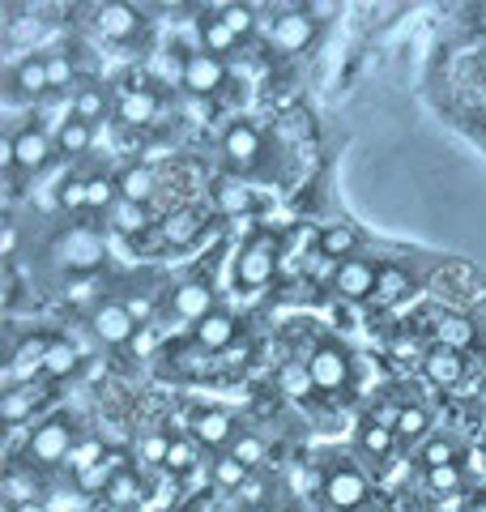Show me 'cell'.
Returning <instances> with one entry per match:
<instances>
[{
  "instance_id": "obj_1",
  "label": "cell",
  "mask_w": 486,
  "mask_h": 512,
  "mask_svg": "<svg viewBox=\"0 0 486 512\" xmlns=\"http://www.w3.org/2000/svg\"><path fill=\"white\" fill-rule=\"evenodd\" d=\"M282 269V252L273 235H252L235 256V286L243 291H261V286Z\"/></svg>"
},
{
  "instance_id": "obj_13",
  "label": "cell",
  "mask_w": 486,
  "mask_h": 512,
  "mask_svg": "<svg viewBox=\"0 0 486 512\" xmlns=\"http://www.w3.org/2000/svg\"><path fill=\"white\" fill-rule=\"evenodd\" d=\"M43 94H52L47 56H22L9 69V103H18V99H43Z\"/></svg>"
},
{
  "instance_id": "obj_45",
  "label": "cell",
  "mask_w": 486,
  "mask_h": 512,
  "mask_svg": "<svg viewBox=\"0 0 486 512\" xmlns=\"http://www.w3.org/2000/svg\"><path fill=\"white\" fill-rule=\"evenodd\" d=\"M64 295H69L73 303L90 299V295H94V278H90V274H86V278H73V286H69V291H64Z\"/></svg>"
},
{
  "instance_id": "obj_41",
  "label": "cell",
  "mask_w": 486,
  "mask_h": 512,
  "mask_svg": "<svg viewBox=\"0 0 486 512\" xmlns=\"http://www.w3.org/2000/svg\"><path fill=\"white\" fill-rule=\"evenodd\" d=\"M461 483H465V478H461V466L427 470V487H431L435 495H440V500H444V495H457V491H461Z\"/></svg>"
},
{
  "instance_id": "obj_39",
  "label": "cell",
  "mask_w": 486,
  "mask_h": 512,
  "mask_svg": "<svg viewBox=\"0 0 486 512\" xmlns=\"http://www.w3.org/2000/svg\"><path fill=\"white\" fill-rule=\"evenodd\" d=\"M265 453H269V444L261 440V436H252V431H243V436L231 444V457L235 461H243V466H261V461H265Z\"/></svg>"
},
{
  "instance_id": "obj_47",
  "label": "cell",
  "mask_w": 486,
  "mask_h": 512,
  "mask_svg": "<svg viewBox=\"0 0 486 512\" xmlns=\"http://www.w3.org/2000/svg\"><path fill=\"white\" fill-rule=\"evenodd\" d=\"M435 512H465V495L457 491V495H444L440 504H435Z\"/></svg>"
},
{
  "instance_id": "obj_25",
  "label": "cell",
  "mask_w": 486,
  "mask_h": 512,
  "mask_svg": "<svg viewBox=\"0 0 486 512\" xmlns=\"http://www.w3.org/2000/svg\"><path fill=\"white\" fill-rule=\"evenodd\" d=\"M278 389L286 397H295V402H303L307 393L316 389V380H312V367H307V359H286L278 367Z\"/></svg>"
},
{
  "instance_id": "obj_43",
  "label": "cell",
  "mask_w": 486,
  "mask_h": 512,
  "mask_svg": "<svg viewBox=\"0 0 486 512\" xmlns=\"http://www.w3.org/2000/svg\"><path fill=\"white\" fill-rule=\"evenodd\" d=\"M47 77H52V90L73 86V60L64 52H52V56H47Z\"/></svg>"
},
{
  "instance_id": "obj_20",
  "label": "cell",
  "mask_w": 486,
  "mask_h": 512,
  "mask_svg": "<svg viewBox=\"0 0 486 512\" xmlns=\"http://www.w3.org/2000/svg\"><path fill=\"white\" fill-rule=\"evenodd\" d=\"M205 227V210H197V205H184V210H175L162 218V244L167 248H188L192 239L201 235Z\"/></svg>"
},
{
  "instance_id": "obj_11",
  "label": "cell",
  "mask_w": 486,
  "mask_h": 512,
  "mask_svg": "<svg viewBox=\"0 0 486 512\" xmlns=\"http://www.w3.org/2000/svg\"><path fill=\"white\" fill-rule=\"evenodd\" d=\"M239 436H243V431H239V423H235L231 410L205 406V410L192 414V440L205 444V448H231Z\"/></svg>"
},
{
  "instance_id": "obj_32",
  "label": "cell",
  "mask_w": 486,
  "mask_h": 512,
  "mask_svg": "<svg viewBox=\"0 0 486 512\" xmlns=\"http://www.w3.org/2000/svg\"><path fill=\"white\" fill-rule=\"evenodd\" d=\"M56 205L64 214H77V210H86L90 205V180H81V175H64L60 188H56Z\"/></svg>"
},
{
  "instance_id": "obj_17",
  "label": "cell",
  "mask_w": 486,
  "mask_h": 512,
  "mask_svg": "<svg viewBox=\"0 0 486 512\" xmlns=\"http://www.w3.org/2000/svg\"><path fill=\"white\" fill-rule=\"evenodd\" d=\"M414 286H418V278L410 274L405 265H380V282H376V295H371V308H397L401 299H410L414 295Z\"/></svg>"
},
{
  "instance_id": "obj_8",
  "label": "cell",
  "mask_w": 486,
  "mask_h": 512,
  "mask_svg": "<svg viewBox=\"0 0 486 512\" xmlns=\"http://www.w3.org/2000/svg\"><path fill=\"white\" fill-rule=\"evenodd\" d=\"M9 133H13V154H18V171L39 175L47 167V158L56 154V137H47V128L39 120H30L22 128H9Z\"/></svg>"
},
{
  "instance_id": "obj_50",
  "label": "cell",
  "mask_w": 486,
  "mask_h": 512,
  "mask_svg": "<svg viewBox=\"0 0 486 512\" xmlns=\"http://www.w3.org/2000/svg\"><path fill=\"white\" fill-rule=\"evenodd\" d=\"M474 512H486V500H482V504H478V508H474Z\"/></svg>"
},
{
  "instance_id": "obj_38",
  "label": "cell",
  "mask_w": 486,
  "mask_h": 512,
  "mask_svg": "<svg viewBox=\"0 0 486 512\" xmlns=\"http://www.w3.org/2000/svg\"><path fill=\"white\" fill-rule=\"evenodd\" d=\"M214 483H218V487H226V491H239L243 483H248V466H243V461H235L231 453H226V457H218V461H214Z\"/></svg>"
},
{
  "instance_id": "obj_34",
  "label": "cell",
  "mask_w": 486,
  "mask_h": 512,
  "mask_svg": "<svg viewBox=\"0 0 486 512\" xmlns=\"http://www.w3.org/2000/svg\"><path fill=\"white\" fill-rule=\"evenodd\" d=\"M103 495H107V504H111V508H137V504H141V483H137V474H133V470H124Z\"/></svg>"
},
{
  "instance_id": "obj_49",
  "label": "cell",
  "mask_w": 486,
  "mask_h": 512,
  "mask_svg": "<svg viewBox=\"0 0 486 512\" xmlns=\"http://www.w3.org/2000/svg\"><path fill=\"white\" fill-rule=\"evenodd\" d=\"M248 512H273V508H269V504H256V508H248Z\"/></svg>"
},
{
  "instance_id": "obj_46",
  "label": "cell",
  "mask_w": 486,
  "mask_h": 512,
  "mask_svg": "<svg viewBox=\"0 0 486 512\" xmlns=\"http://www.w3.org/2000/svg\"><path fill=\"white\" fill-rule=\"evenodd\" d=\"M0 252H5V256L18 252V227H13V222H5V239H0Z\"/></svg>"
},
{
  "instance_id": "obj_6",
  "label": "cell",
  "mask_w": 486,
  "mask_h": 512,
  "mask_svg": "<svg viewBox=\"0 0 486 512\" xmlns=\"http://www.w3.org/2000/svg\"><path fill=\"white\" fill-rule=\"evenodd\" d=\"M376 282H380V265L371 261V256H350V261L337 265L333 291L342 295L346 303H371V295H376Z\"/></svg>"
},
{
  "instance_id": "obj_15",
  "label": "cell",
  "mask_w": 486,
  "mask_h": 512,
  "mask_svg": "<svg viewBox=\"0 0 486 512\" xmlns=\"http://www.w3.org/2000/svg\"><path fill=\"white\" fill-rule=\"evenodd\" d=\"M94 30L111 43H133L141 35V9L133 5H99L94 9Z\"/></svg>"
},
{
  "instance_id": "obj_18",
  "label": "cell",
  "mask_w": 486,
  "mask_h": 512,
  "mask_svg": "<svg viewBox=\"0 0 486 512\" xmlns=\"http://www.w3.org/2000/svg\"><path fill=\"white\" fill-rule=\"evenodd\" d=\"M423 372L431 384H440V389H452V384H461L465 376V355L452 346H431L423 355Z\"/></svg>"
},
{
  "instance_id": "obj_27",
  "label": "cell",
  "mask_w": 486,
  "mask_h": 512,
  "mask_svg": "<svg viewBox=\"0 0 486 512\" xmlns=\"http://www.w3.org/2000/svg\"><path fill=\"white\" fill-rule=\"evenodd\" d=\"M469 342H474V325H469L465 316H457V312H444L440 320H435V346L465 350Z\"/></svg>"
},
{
  "instance_id": "obj_24",
  "label": "cell",
  "mask_w": 486,
  "mask_h": 512,
  "mask_svg": "<svg viewBox=\"0 0 486 512\" xmlns=\"http://www.w3.org/2000/svg\"><path fill=\"white\" fill-rule=\"evenodd\" d=\"M316 248L329 256V261H350L354 248H359V235H354V227H346V222H333V227H324L320 239H316Z\"/></svg>"
},
{
  "instance_id": "obj_4",
  "label": "cell",
  "mask_w": 486,
  "mask_h": 512,
  "mask_svg": "<svg viewBox=\"0 0 486 512\" xmlns=\"http://www.w3.org/2000/svg\"><path fill=\"white\" fill-rule=\"evenodd\" d=\"M103 256H107L103 235L90 231V227H73V231L56 244V261L69 269V274H81V278L94 274V269L103 265Z\"/></svg>"
},
{
  "instance_id": "obj_12",
  "label": "cell",
  "mask_w": 486,
  "mask_h": 512,
  "mask_svg": "<svg viewBox=\"0 0 486 512\" xmlns=\"http://www.w3.org/2000/svg\"><path fill=\"white\" fill-rule=\"evenodd\" d=\"M90 329H94V338L107 342V346H124V342H133L137 338V320L133 312L124 308V303H99V308L90 312Z\"/></svg>"
},
{
  "instance_id": "obj_42",
  "label": "cell",
  "mask_w": 486,
  "mask_h": 512,
  "mask_svg": "<svg viewBox=\"0 0 486 512\" xmlns=\"http://www.w3.org/2000/svg\"><path fill=\"white\" fill-rule=\"evenodd\" d=\"M427 410L423 406H405L401 410V423H397V436L401 440H418V436H423V431H427Z\"/></svg>"
},
{
  "instance_id": "obj_22",
  "label": "cell",
  "mask_w": 486,
  "mask_h": 512,
  "mask_svg": "<svg viewBox=\"0 0 486 512\" xmlns=\"http://www.w3.org/2000/svg\"><path fill=\"white\" fill-rule=\"evenodd\" d=\"M39 402H43V389H39V384H18V389L0 393V414H5L9 427H18V423H26L30 414H35Z\"/></svg>"
},
{
  "instance_id": "obj_7",
  "label": "cell",
  "mask_w": 486,
  "mask_h": 512,
  "mask_svg": "<svg viewBox=\"0 0 486 512\" xmlns=\"http://www.w3.org/2000/svg\"><path fill=\"white\" fill-rule=\"evenodd\" d=\"M307 367H312V380L320 393H342L350 384V355L333 338H324L312 355H307Z\"/></svg>"
},
{
  "instance_id": "obj_23",
  "label": "cell",
  "mask_w": 486,
  "mask_h": 512,
  "mask_svg": "<svg viewBox=\"0 0 486 512\" xmlns=\"http://www.w3.org/2000/svg\"><path fill=\"white\" fill-rule=\"evenodd\" d=\"M90 141H94V124L77 120V116L60 120V128H56V154L60 158H81L90 150Z\"/></svg>"
},
{
  "instance_id": "obj_31",
  "label": "cell",
  "mask_w": 486,
  "mask_h": 512,
  "mask_svg": "<svg viewBox=\"0 0 486 512\" xmlns=\"http://www.w3.org/2000/svg\"><path fill=\"white\" fill-rule=\"evenodd\" d=\"M393 440H397V431H388V427L371 423V419L359 427V448L367 457H376V461H384L388 453H393Z\"/></svg>"
},
{
  "instance_id": "obj_19",
  "label": "cell",
  "mask_w": 486,
  "mask_h": 512,
  "mask_svg": "<svg viewBox=\"0 0 486 512\" xmlns=\"http://www.w3.org/2000/svg\"><path fill=\"white\" fill-rule=\"evenodd\" d=\"M235 329H239L235 312L214 308V312H209V316L201 320V325H192V342H197L201 350H222V346H231Z\"/></svg>"
},
{
  "instance_id": "obj_9",
  "label": "cell",
  "mask_w": 486,
  "mask_h": 512,
  "mask_svg": "<svg viewBox=\"0 0 486 512\" xmlns=\"http://www.w3.org/2000/svg\"><path fill=\"white\" fill-rule=\"evenodd\" d=\"M180 86L184 94H197V99H209L226 86V64L209 52H188L184 56V69H180Z\"/></svg>"
},
{
  "instance_id": "obj_36",
  "label": "cell",
  "mask_w": 486,
  "mask_h": 512,
  "mask_svg": "<svg viewBox=\"0 0 486 512\" xmlns=\"http://www.w3.org/2000/svg\"><path fill=\"white\" fill-rule=\"evenodd\" d=\"M418 461H423V470H440V466H457V444L435 436L423 444V453H418Z\"/></svg>"
},
{
  "instance_id": "obj_3",
  "label": "cell",
  "mask_w": 486,
  "mask_h": 512,
  "mask_svg": "<svg viewBox=\"0 0 486 512\" xmlns=\"http://www.w3.org/2000/svg\"><path fill=\"white\" fill-rule=\"evenodd\" d=\"M320 495L329 500L333 512L363 508L367 504V474L359 466H350V461H337V466H329V474H324Z\"/></svg>"
},
{
  "instance_id": "obj_37",
  "label": "cell",
  "mask_w": 486,
  "mask_h": 512,
  "mask_svg": "<svg viewBox=\"0 0 486 512\" xmlns=\"http://www.w3.org/2000/svg\"><path fill=\"white\" fill-rule=\"evenodd\" d=\"M107 453H103V444L99 440H81V444H73V453H69V461H64V466H69V474H86V470H94L103 461Z\"/></svg>"
},
{
  "instance_id": "obj_35",
  "label": "cell",
  "mask_w": 486,
  "mask_h": 512,
  "mask_svg": "<svg viewBox=\"0 0 486 512\" xmlns=\"http://www.w3.org/2000/svg\"><path fill=\"white\" fill-rule=\"evenodd\" d=\"M218 18L226 22V30H231L235 39H248L252 30H256V9L252 5H222Z\"/></svg>"
},
{
  "instance_id": "obj_30",
  "label": "cell",
  "mask_w": 486,
  "mask_h": 512,
  "mask_svg": "<svg viewBox=\"0 0 486 512\" xmlns=\"http://www.w3.org/2000/svg\"><path fill=\"white\" fill-rule=\"evenodd\" d=\"M77 363H81V350L73 342H52V350H47V363H43V376L64 380L69 372H77Z\"/></svg>"
},
{
  "instance_id": "obj_26",
  "label": "cell",
  "mask_w": 486,
  "mask_h": 512,
  "mask_svg": "<svg viewBox=\"0 0 486 512\" xmlns=\"http://www.w3.org/2000/svg\"><path fill=\"white\" fill-rule=\"evenodd\" d=\"M197 30H201V52H209V56H226V52H231V47L239 43L235 35H231V30H226V22L218 18V13H205V18L197 22Z\"/></svg>"
},
{
  "instance_id": "obj_14",
  "label": "cell",
  "mask_w": 486,
  "mask_h": 512,
  "mask_svg": "<svg viewBox=\"0 0 486 512\" xmlns=\"http://www.w3.org/2000/svg\"><path fill=\"white\" fill-rule=\"evenodd\" d=\"M218 303H214V291H209V282L205 278H192V282H180L171 291V312L175 320H192V325H201V320L214 312Z\"/></svg>"
},
{
  "instance_id": "obj_16",
  "label": "cell",
  "mask_w": 486,
  "mask_h": 512,
  "mask_svg": "<svg viewBox=\"0 0 486 512\" xmlns=\"http://www.w3.org/2000/svg\"><path fill=\"white\" fill-rule=\"evenodd\" d=\"M158 116V94L150 86H124L116 99V120L128 128H145Z\"/></svg>"
},
{
  "instance_id": "obj_29",
  "label": "cell",
  "mask_w": 486,
  "mask_h": 512,
  "mask_svg": "<svg viewBox=\"0 0 486 512\" xmlns=\"http://www.w3.org/2000/svg\"><path fill=\"white\" fill-rule=\"evenodd\" d=\"M111 218V227H116L120 235H141L145 227H150V214H145V205H133V201H116V210L107 214Z\"/></svg>"
},
{
  "instance_id": "obj_5",
  "label": "cell",
  "mask_w": 486,
  "mask_h": 512,
  "mask_svg": "<svg viewBox=\"0 0 486 512\" xmlns=\"http://www.w3.org/2000/svg\"><path fill=\"white\" fill-rule=\"evenodd\" d=\"M261 154H265V137L256 133V124L235 120L222 133V163L231 167L235 175H252L256 163H261Z\"/></svg>"
},
{
  "instance_id": "obj_10",
  "label": "cell",
  "mask_w": 486,
  "mask_h": 512,
  "mask_svg": "<svg viewBox=\"0 0 486 512\" xmlns=\"http://www.w3.org/2000/svg\"><path fill=\"white\" fill-rule=\"evenodd\" d=\"M269 39H273V47H278V52H286V56L307 52V47H312V39H316V18H312L307 9H286V13H278V18H273Z\"/></svg>"
},
{
  "instance_id": "obj_21",
  "label": "cell",
  "mask_w": 486,
  "mask_h": 512,
  "mask_svg": "<svg viewBox=\"0 0 486 512\" xmlns=\"http://www.w3.org/2000/svg\"><path fill=\"white\" fill-rule=\"evenodd\" d=\"M214 205L226 218H248L256 210V192L243 180H218L214 184Z\"/></svg>"
},
{
  "instance_id": "obj_28",
  "label": "cell",
  "mask_w": 486,
  "mask_h": 512,
  "mask_svg": "<svg viewBox=\"0 0 486 512\" xmlns=\"http://www.w3.org/2000/svg\"><path fill=\"white\" fill-rule=\"evenodd\" d=\"M154 188H158V175L150 167H128L120 175V197L124 201H133V205H145L154 197Z\"/></svg>"
},
{
  "instance_id": "obj_40",
  "label": "cell",
  "mask_w": 486,
  "mask_h": 512,
  "mask_svg": "<svg viewBox=\"0 0 486 512\" xmlns=\"http://www.w3.org/2000/svg\"><path fill=\"white\" fill-rule=\"evenodd\" d=\"M192 461H197V440H184V436H175L171 440V453H167V466L171 474H184V470H192Z\"/></svg>"
},
{
  "instance_id": "obj_44",
  "label": "cell",
  "mask_w": 486,
  "mask_h": 512,
  "mask_svg": "<svg viewBox=\"0 0 486 512\" xmlns=\"http://www.w3.org/2000/svg\"><path fill=\"white\" fill-rule=\"evenodd\" d=\"M167 453H171V436H150V440L141 444V457L145 461H158V466L167 461Z\"/></svg>"
},
{
  "instance_id": "obj_48",
  "label": "cell",
  "mask_w": 486,
  "mask_h": 512,
  "mask_svg": "<svg viewBox=\"0 0 486 512\" xmlns=\"http://www.w3.org/2000/svg\"><path fill=\"white\" fill-rule=\"evenodd\" d=\"M9 512H52V508H47L43 500H30V504H13Z\"/></svg>"
},
{
  "instance_id": "obj_2",
  "label": "cell",
  "mask_w": 486,
  "mask_h": 512,
  "mask_svg": "<svg viewBox=\"0 0 486 512\" xmlns=\"http://www.w3.org/2000/svg\"><path fill=\"white\" fill-rule=\"evenodd\" d=\"M69 453H73V423L64 419V414H56V419H47L30 431V444H26L30 466H64Z\"/></svg>"
},
{
  "instance_id": "obj_33",
  "label": "cell",
  "mask_w": 486,
  "mask_h": 512,
  "mask_svg": "<svg viewBox=\"0 0 486 512\" xmlns=\"http://www.w3.org/2000/svg\"><path fill=\"white\" fill-rule=\"evenodd\" d=\"M103 111H107V94H103V86H86V90H77V94H73V116H77V120L94 124V120H103Z\"/></svg>"
}]
</instances>
